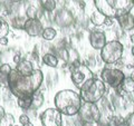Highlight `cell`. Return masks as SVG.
<instances>
[{"label":"cell","mask_w":134,"mask_h":126,"mask_svg":"<svg viewBox=\"0 0 134 126\" xmlns=\"http://www.w3.org/2000/svg\"><path fill=\"white\" fill-rule=\"evenodd\" d=\"M8 44V39H7V37H3V38L0 39V45H2V46H6Z\"/></svg>","instance_id":"e575fe53"},{"label":"cell","mask_w":134,"mask_h":126,"mask_svg":"<svg viewBox=\"0 0 134 126\" xmlns=\"http://www.w3.org/2000/svg\"><path fill=\"white\" fill-rule=\"evenodd\" d=\"M133 9H134V5H133Z\"/></svg>","instance_id":"f6af8a7d"},{"label":"cell","mask_w":134,"mask_h":126,"mask_svg":"<svg viewBox=\"0 0 134 126\" xmlns=\"http://www.w3.org/2000/svg\"><path fill=\"white\" fill-rule=\"evenodd\" d=\"M19 122H20V124L25 125V124L29 123V122H30V119H29V116H28V115H26V114H21V115L19 116Z\"/></svg>","instance_id":"1f68e13d"},{"label":"cell","mask_w":134,"mask_h":126,"mask_svg":"<svg viewBox=\"0 0 134 126\" xmlns=\"http://www.w3.org/2000/svg\"><path fill=\"white\" fill-rule=\"evenodd\" d=\"M44 102H45L44 94L40 93L39 90H37L36 93L31 96V106H30V108L37 110V108H39L41 105L44 104Z\"/></svg>","instance_id":"ac0fdd59"},{"label":"cell","mask_w":134,"mask_h":126,"mask_svg":"<svg viewBox=\"0 0 134 126\" xmlns=\"http://www.w3.org/2000/svg\"><path fill=\"white\" fill-rule=\"evenodd\" d=\"M9 3H11L10 0H0V18H5V17L9 16L10 14V6Z\"/></svg>","instance_id":"7402d4cb"},{"label":"cell","mask_w":134,"mask_h":126,"mask_svg":"<svg viewBox=\"0 0 134 126\" xmlns=\"http://www.w3.org/2000/svg\"><path fill=\"white\" fill-rule=\"evenodd\" d=\"M130 78H131V79H132V81L134 82V70L132 71V74H131V77H130Z\"/></svg>","instance_id":"ab89813d"},{"label":"cell","mask_w":134,"mask_h":126,"mask_svg":"<svg viewBox=\"0 0 134 126\" xmlns=\"http://www.w3.org/2000/svg\"><path fill=\"white\" fill-rule=\"evenodd\" d=\"M100 79L104 82V84H107L110 87L116 89L125 79V75L121 69L104 68L100 73Z\"/></svg>","instance_id":"9c48e42d"},{"label":"cell","mask_w":134,"mask_h":126,"mask_svg":"<svg viewBox=\"0 0 134 126\" xmlns=\"http://www.w3.org/2000/svg\"><path fill=\"white\" fill-rule=\"evenodd\" d=\"M14 126H18V125H14Z\"/></svg>","instance_id":"ee69618b"},{"label":"cell","mask_w":134,"mask_h":126,"mask_svg":"<svg viewBox=\"0 0 134 126\" xmlns=\"http://www.w3.org/2000/svg\"><path fill=\"white\" fill-rule=\"evenodd\" d=\"M130 39H131V41H132V43L134 44V33H133V35L130 36Z\"/></svg>","instance_id":"f35d334b"},{"label":"cell","mask_w":134,"mask_h":126,"mask_svg":"<svg viewBox=\"0 0 134 126\" xmlns=\"http://www.w3.org/2000/svg\"><path fill=\"white\" fill-rule=\"evenodd\" d=\"M63 114L57 108H47L40 114V122L43 126H62Z\"/></svg>","instance_id":"30bf717a"},{"label":"cell","mask_w":134,"mask_h":126,"mask_svg":"<svg viewBox=\"0 0 134 126\" xmlns=\"http://www.w3.org/2000/svg\"><path fill=\"white\" fill-rule=\"evenodd\" d=\"M23 126H34L31 123H30V122H29V123H27V124H25V125H23Z\"/></svg>","instance_id":"60d3db41"},{"label":"cell","mask_w":134,"mask_h":126,"mask_svg":"<svg viewBox=\"0 0 134 126\" xmlns=\"http://www.w3.org/2000/svg\"><path fill=\"white\" fill-rule=\"evenodd\" d=\"M15 125V117L11 114H6L0 118V126H14Z\"/></svg>","instance_id":"cb8c5ba5"},{"label":"cell","mask_w":134,"mask_h":126,"mask_svg":"<svg viewBox=\"0 0 134 126\" xmlns=\"http://www.w3.org/2000/svg\"><path fill=\"white\" fill-rule=\"evenodd\" d=\"M105 19H106V16H104L102 12L98 11V10H95L91 16L92 24L96 25V26H100V25H103L104 21H105Z\"/></svg>","instance_id":"ffe728a7"},{"label":"cell","mask_w":134,"mask_h":126,"mask_svg":"<svg viewBox=\"0 0 134 126\" xmlns=\"http://www.w3.org/2000/svg\"><path fill=\"white\" fill-rule=\"evenodd\" d=\"M123 119L124 118H121V117H119V116H114L107 123L106 126H126V125H125V122Z\"/></svg>","instance_id":"4316f807"},{"label":"cell","mask_w":134,"mask_h":126,"mask_svg":"<svg viewBox=\"0 0 134 126\" xmlns=\"http://www.w3.org/2000/svg\"><path fill=\"white\" fill-rule=\"evenodd\" d=\"M93 77H94L93 71L85 64H76L72 67L70 79H72L73 84L78 89H81V88Z\"/></svg>","instance_id":"52a82bcc"},{"label":"cell","mask_w":134,"mask_h":126,"mask_svg":"<svg viewBox=\"0 0 134 126\" xmlns=\"http://www.w3.org/2000/svg\"><path fill=\"white\" fill-rule=\"evenodd\" d=\"M43 61L45 65H47L49 67H53V68H56L58 66V58L54 55V54L47 53L43 56Z\"/></svg>","instance_id":"d6986e66"},{"label":"cell","mask_w":134,"mask_h":126,"mask_svg":"<svg viewBox=\"0 0 134 126\" xmlns=\"http://www.w3.org/2000/svg\"><path fill=\"white\" fill-rule=\"evenodd\" d=\"M18 106L23 110H29L31 106V97H26V98H18L17 100Z\"/></svg>","instance_id":"484cf974"},{"label":"cell","mask_w":134,"mask_h":126,"mask_svg":"<svg viewBox=\"0 0 134 126\" xmlns=\"http://www.w3.org/2000/svg\"><path fill=\"white\" fill-rule=\"evenodd\" d=\"M20 60H21V57H20L19 54H17L16 56H14V61L16 62V64H18V62H19Z\"/></svg>","instance_id":"836d02e7"},{"label":"cell","mask_w":134,"mask_h":126,"mask_svg":"<svg viewBox=\"0 0 134 126\" xmlns=\"http://www.w3.org/2000/svg\"><path fill=\"white\" fill-rule=\"evenodd\" d=\"M24 30L31 37L41 36L43 30H44L43 22H41L40 19H38V18H35V19L28 18L26 24H25V26H24Z\"/></svg>","instance_id":"7c38bea8"},{"label":"cell","mask_w":134,"mask_h":126,"mask_svg":"<svg viewBox=\"0 0 134 126\" xmlns=\"http://www.w3.org/2000/svg\"><path fill=\"white\" fill-rule=\"evenodd\" d=\"M74 1H76V2H81L82 0H74Z\"/></svg>","instance_id":"7bdbcfd3"},{"label":"cell","mask_w":134,"mask_h":126,"mask_svg":"<svg viewBox=\"0 0 134 126\" xmlns=\"http://www.w3.org/2000/svg\"><path fill=\"white\" fill-rule=\"evenodd\" d=\"M27 19L28 18L26 16H16L14 18H11V25L16 29H24V26L26 24Z\"/></svg>","instance_id":"44dd1931"},{"label":"cell","mask_w":134,"mask_h":126,"mask_svg":"<svg viewBox=\"0 0 134 126\" xmlns=\"http://www.w3.org/2000/svg\"><path fill=\"white\" fill-rule=\"evenodd\" d=\"M10 1H11L12 3H19V2H21L23 0H10Z\"/></svg>","instance_id":"74e56055"},{"label":"cell","mask_w":134,"mask_h":126,"mask_svg":"<svg viewBox=\"0 0 134 126\" xmlns=\"http://www.w3.org/2000/svg\"><path fill=\"white\" fill-rule=\"evenodd\" d=\"M77 114L84 123H98L100 121V112L96 103H87L82 100Z\"/></svg>","instance_id":"ba28073f"},{"label":"cell","mask_w":134,"mask_h":126,"mask_svg":"<svg viewBox=\"0 0 134 126\" xmlns=\"http://www.w3.org/2000/svg\"><path fill=\"white\" fill-rule=\"evenodd\" d=\"M83 124L84 122L78 116V114L62 116V126H83Z\"/></svg>","instance_id":"9a60e30c"},{"label":"cell","mask_w":134,"mask_h":126,"mask_svg":"<svg viewBox=\"0 0 134 126\" xmlns=\"http://www.w3.org/2000/svg\"><path fill=\"white\" fill-rule=\"evenodd\" d=\"M55 107L63 115H75L82 105V98L78 93L70 89L60 90L54 98Z\"/></svg>","instance_id":"7a4b0ae2"},{"label":"cell","mask_w":134,"mask_h":126,"mask_svg":"<svg viewBox=\"0 0 134 126\" xmlns=\"http://www.w3.org/2000/svg\"><path fill=\"white\" fill-rule=\"evenodd\" d=\"M56 36H57V31H56V29H54L52 27H47V28H44V30H43V33H41V37L45 39V40H47V41H52L56 38Z\"/></svg>","instance_id":"603a6c76"},{"label":"cell","mask_w":134,"mask_h":126,"mask_svg":"<svg viewBox=\"0 0 134 126\" xmlns=\"http://www.w3.org/2000/svg\"><path fill=\"white\" fill-rule=\"evenodd\" d=\"M124 46L117 40H111L100 49V58L105 64H116L123 56Z\"/></svg>","instance_id":"8992f818"},{"label":"cell","mask_w":134,"mask_h":126,"mask_svg":"<svg viewBox=\"0 0 134 126\" xmlns=\"http://www.w3.org/2000/svg\"><path fill=\"white\" fill-rule=\"evenodd\" d=\"M116 20L119 22L121 29H123V30L130 31L132 29H134V17L131 15V12L117 17Z\"/></svg>","instance_id":"5bb4252c"},{"label":"cell","mask_w":134,"mask_h":126,"mask_svg":"<svg viewBox=\"0 0 134 126\" xmlns=\"http://www.w3.org/2000/svg\"><path fill=\"white\" fill-rule=\"evenodd\" d=\"M125 125H126V126H134V112H132L131 114L126 117Z\"/></svg>","instance_id":"4dcf8cb0"},{"label":"cell","mask_w":134,"mask_h":126,"mask_svg":"<svg viewBox=\"0 0 134 126\" xmlns=\"http://www.w3.org/2000/svg\"><path fill=\"white\" fill-rule=\"evenodd\" d=\"M107 43L105 33L102 31H92L90 35V44L94 49H102Z\"/></svg>","instance_id":"4fadbf2b"},{"label":"cell","mask_w":134,"mask_h":126,"mask_svg":"<svg viewBox=\"0 0 134 126\" xmlns=\"http://www.w3.org/2000/svg\"><path fill=\"white\" fill-rule=\"evenodd\" d=\"M16 69L23 75H30L34 71V66L31 64V61H29L27 59H21L17 64Z\"/></svg>","instance_id":"2e32d148"},{"label":"cell","mask_w":134,"mask_h":126,"mask_svg":"<svg viewBox=\"0 0 134 126\" xmlns=\"http://www.w3.org/2000/svg\"><path fill=\"white\" fill-rule=\"evenodd\" d=\"M43 7L45 8V10L53 11V10H55V8H56V2H55V0H44Z\"/></svg>","instance_id":"f1b7e54d"},{"label":"cell","mask_w":134,"mask_h":126,"mask_svg":"<svg viewBox=\"0 0 134 126\" xmlns=\"http://www.w3.org/2000/svg\"><path fill=\"white\" fill-rule=\"evenodd\" d=\"M96 9L108 18L129 14L133 9L134 0H94Z\"/></svg>","instance_id":"3957f363"},{"label":"cell","mask_w":134,"mask_h":126,"mask_svg":"<svg viewBox=\"0 0 134 126\" xmlns=\"http://www.w3.org/2000/svg\"><path fill=\"white\" fill-rule=\"evenodd\" d=\"M0 85L8 86V76L2 73H0Z\"/></svg>","instance_id":"d6a6232c"},{"label":"cell","mask_w":134,"mask_h":126,"mask_svg":"<svg viewBox=\"0 0 134 126\" xmlns=\"http://www.w3.org/2000/svg\"><path fill=\"white\" fill-rule=\"evenodd\" d=\"M83 126H100L99 123H84Z\"/></svg>","instance_id":"d590c367"},{"label":"cell","mask_w":134,"mask_h":126,"mask_svg":"<svg viewBox=\"0 0 134 126\" xmlns=\"http://www.w3.org/2000/svg\"><path fill=\"white\" fill-rule=\"evenodd\" d=\"M106 86L102 79L91 78L85 85L81 88L79 96L83 102L87 103H98L99 99L105 96Z\"/></svg>","instance_id":"277c9868"},{"label":"cell","mask_w":134,"mask_h":126,"mask_svg":"<svg viewBox=\"0 0 134 126\" xmlns=\"http://www.w3.org/2000/svg\"><path fill=\"white\" fill-rule=\"evenodd\" d=\"M6 114V111H5V108H3L2 106H0V118H1V117L3 116Z\"/></svg>","instance_id":"8d00e7d4"},{"label":"cell","mask_w":134,"mask_h":126,"mask_svg":"<svg viewBox=\"0 0 134 126\" xmlns=\"http://www.w3.org/2000/svg\"><path fill=\"white\" fill-rule=\"evenodd\" d=\"M8 33H9V24L5 19L0 18V39L7 37Z\"/></svg>","instance_id":"d4e9b609"},{"label":"cell","mask_w":134,"mask_h":126,"mask_svg":"<svg viewBox=\"0 0 134 126\" xmlns=\"http://www.w3.org/2000/svg\"><path fill=\"white\" fill-rule=\"evenodd\" d=\"M132 54H133V56H134V46H133V48H132Z\"/></svg>","instance_id":"b9f144b4"},{"label":"cell","mask_w":134,"mask_h":126,"mask_svg":"<svg viewBox=\"0 0 134 126\" xmlns=\"http://www.w3.org/2000/svg\"><path fill=\"white\" fill-rule=\"evenodd\" d=\"M38 16V9H36V7L34 6H29L26 9V17L30 19H35Z\"/></svg>","instance_id":"83f0119b"},{"label":"cell","mask_w":134,"mask_h":126,"mask_svg":"<svg viewBox=\"0 0 134 126\" xmlns=\"http://www.w3.org/2000/svg\"><path fill=\"white\" fill-rule=\"evenodd\" d=\"M54 21L62 28H67V27H70L74 24L75 18L72 12L64 8V9H60L56 12L55 17H54Z\"/></svg>","instance_id":"8fae6325"},{"label":"cell","mask_w":134,"mask_h":126,"mask_svg":"<svg viewBox=\"0 0 134 126\" xmlns=\"http://www.w3.org/2000/svg\"><path fill=\"white\" fill-rule=\"evenodd\" d=\"M119 89V93L121 94H131V93H134V82L132 81L131 78H126L122 82V84L116 88Z\"/></svg>","instance_id":"e0dca14e"},{"label":"cell","mask_w":134,"mask_h":126,"mask_svg":"<svg viewBox=\"0 0 134 126\" xmlns=\"http://www.w3.org/2000/svg\"><path fill=\"white\" fill-rule=\"evenodd\" d=\"M43 82L44 74L40 69H34L30 75H23L15 68L8 74V88L17 98L31 97Z\"/></svg>","instance_id":"6da1fadb"},{"label":"cell","mask_w":134,"mask_h":126,"mask_svg":"<svg viewBox=\"0 0 134 126\" xmlns=\"http://www.w3.org/2000/svg\"><path fill=\"white\" fill-rule=\"evenodd\" d=\"M11 66L9 64H2V65H0V73H2V74H5L8 76V74L11 71Z\"/></svg>","instance_id":"f546056e"},{"label":"cell","mask_w":134,"mask_h":126,"mask_svg":"<svg viewBox=\"0 0 134 126\" xmlns=\"http://www.w3.org/2000/svg\"><path fill=\"white\" fill-rule=\"evenodd\" d=\"M111 103L115 116H119L121 118H126L132 112H134V104L131 99L127 98V94H121L119 91H114L112 95Z\"/></svg>","instance_id":"5b68a950"}]
</instances>
